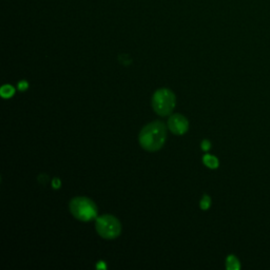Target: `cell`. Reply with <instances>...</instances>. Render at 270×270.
<instances>
[{"label": "cell", "mask_w": 270, "mask_h": 270, "mask_svg": "<svg viewBox=\"0 0 270 270\" xmlns=\"http://www.w3.org/2000/svg\"><path fill=\"white\" fill-rule=\"evenodd\" d=\"M99 267H101V268H106V266L103 265V263H102V262H100V263L97 265V268H99Z\"/></svg>", "instance_id": "13"}, {"label": "cell", "mask_w": 270, "mask_h": 270, "mask_svg": "<svg viewBox=\"0 0 270 270\" xmlns=\"http://www.w3.org/2000/svg\"><path fill=\"white\" fill-rule=\"evenodd\" d=\"M14 93H15V89L10 85H6L2 89H0V94H2V96L5 98L12 97L14 95Z\"/></svg>", "instance_id": "8"}, {"label": "cell", "mask_w": 270, "mask_h": 270, "mask_svg": "<svg viewBox=\"0 0 270 270\" xmlns=\"http://www.w3.org/2000/svg\"><path fill=\"white\" fill-rule=\"evenodd\" d=\"M210 205H211V199H210V197L208 196V195H204L203 196V199L201 200V204H200V206H201V208L203 209V210H207L209 207H210Z\"/></svg>", "instance_id": "9"}, {"label": "cell", "mask_w": 270, "mask_h": 270, "mask_svg": "<svg viewBox=\"0 0 270 270\" xmlns=\"http://www.w3.org/2000/svg\"><path fill=\"white\" fill-rule=\"evenodd\" d=\"M226 268L228 270H239L241 268L240 261L235 256H229L226 259Z\"/></svg>", "instance_id": "7"}, {"label": "cell", "mask_w": 270, "mask_h": 270, "mask_svg": "<svg viewBox=\"0 0 270 270\" xmlns=\"http://www.w3.org/2000/svg\"><path fill=\"white\" fill-rule=\"evenodd\" d=\"M167 139V127L160 120H155L143 127L139 133L140 147L148 152H155L164 147Z\"/></svg>", "instance_id": "1"}, {"label": "cell", "mask_w": 270, "mask_h": 270, "mask_svg": "<svg viewBox=\"0 0 270 270\" xmlns=\"http://www.w3.org/2000/svg\"><path fill=\"white\" fill-rule=\"evenodd\" d=\"M70 211L73 217L81 222H90L97 217V206L85 196H77L70 202Z\"/></svg>", "instance_id": "2"}, {"label": "cell", "mask_w": 270, "mask_h": 270, "mask_svg": "<svg viewBox=\"0 0 270 270\" xmlns=\"http://www.w3.org/2000/svg\"><path fill=\"white\" fill-rule=\"evenodd\" d=\"M210 148H211V143H210L209 140L205 139V140L202 141V149H203L204 151H209Z\"/></svg>", "instance_id": "10"}, {"label": "cell", "mask_w": 270, "mask_h": 270, "mask_svg": "<svg viewBox=\"0 0 270 270\" xmlns=\"http://www.w3.org/2000/svg\"><path fill=\"white\" fill-rule=\"evenodd\" d=\"M168 128L175 135H183L189 129L188 119L182 114L171 115L168 120Z\"/></svg>", "instance_id": "5"}, {"label": "cell", "mask_w": 270, "mask_h": 270, "mask_svg": "<svg viewBox=\"0 0 270 270\" xmlns=\"http://www.w3.org/2000/svg\"><path fill=\"white\" fill-rule=\"evenodd\" d=\"M59 187H60V181H59L58 178H54V179H53V188L57 189V188H59Z\"/></svg>", "instance_id": "12"}, {"label": "cell", "mask_w": 270, "mask_h": 270, "mask_svg": "<svg viewBox=\"0 0 270 270\" xmlns=\"http://www.w3.org/2000/svg\"><path fill=\"white\" fill-rule=\"evenodd\" d=\"M176 103V97L169 89H159L152 97L153 110L160 116H167L172 113Z\"/></svg>", "instance_id": "3"}, {"label": "cell", "mask_w": 270, "mask_h": 270, "mask_svg": "<svg viewBox=\"0 0 270 270\" xmlns=\"http://www.w3.org/2000/svg\"><path fill=\"white\" fill-rule=\"evenodd\" d=\"M95 228L98 235L107 240L116 239L121 232V225L119 221L110 214H105L97 218Z\"/></svg>", "instance_id": "4"}, {"label": "cell", "mask_w": 270, "mask_h": 270, "mask_svg": "<svg viewBox=\"0 0 270 270\" xmlns=\"http://www.w3.org/2000/svg\"><path fill=\"white\" fill-rule=\"evenodd\" d=\"M203 161L204 164L210 168V169H217L219 167V159L213 156V155H210V154H206L204 157H203Z\"/></svg>", "instance_id": "6"}, {"label": "cell", "mask_w": 270, "mask_h": 270, "mask_svg": "<svg viewBox=\"0 0 270 270\" xmlns=\"http://www.w3.org/2000/svg\"><path fill=\"white\" fill-rule=\"evenodd\" d=\"M28 88H29V84L26 80H23V81H20L19 84H18V89H19L20 91H26Z\"/></svg>", "instance_id": "11"}]
</instances>
